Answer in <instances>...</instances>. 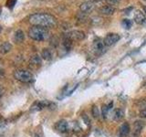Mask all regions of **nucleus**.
<instances>
[{
	"mask_svg": "<svg viewBox=\"0 0 146 137\" xmlns=\"http://www.w3.org/2000/svg\"><path fill=\"white\" fill-rule=\"evenodd\" d=\"M130 130H131L130 124L128 122H124L120 128L119 135H120V137H127L130 134Z\"/></svg>",
	"mask_w": 146,
	"mask_h": 137,
	"instance_id": "nucleus-11",
	"label": "nucleus"
},
{
	"mask_svg": "<svg viewBox=\"0 0 146 137\" xmlns=\"http://www.w3.org/2000/svg\"><path fill=\"white\" fill-rule=\"evenodd\" d=\"M29 36L36 41H43L49 37V32L46 27L34 26L29 30Z\"/></svg>",
	"mask_w": 146,
	"mask_h": 137,
	"instance_id": "nucleus-2",
	"label": "nucleus"
},
{
	"mask_svg": "<svg viewBox=\"0 0 146 137\" xmlns=\"http://www.w3.org/2000/svg\"><path fill=\"white\" fill-rule=\"evenodd\" d=\"M1 31H2V27L0 26V32H1Z\"/></svg>",
	"mask_w": 146,
	"mask_h": 137,
	"instance_id": "nucleus-29",
	"label": "nucleus"
},
{
	"mask_svg": "<svg viewBox=\"0 0 146 137\" xmlns=\"http://www.w3.org/2000/svg\"><path fill=\"white\" fill-rule=\"evenodd\" d=\"M30 62L33 64V65H39V64H41V58L38 55H34V56L31 57Z\"/></svg>",
	"mask_w": 146,
	"mask_h": 137,
	"instance_id": "nucleus-18",
	"label": "nucleus"
},
{
	"mask_svg": "<svg viewBox=\"0 0 146 137\" xmlns=\"http://www.w3.org/2000/svg\"><path fill=\"white\" fill-rule=\"evenodd\" d=\"M124 117V112L121 109H116L113 112V119L115 121H121Z\"/></svg>",
	"mask_w": 146,
	"mask_h": 137,
	"instance_id": "nucleus-16",
	"label": "nucleus"
},
{
	"mask_svg": "<svg viewBox=\"0 0 146 137\" xmlns=\"http://www.w3.org/2000/svg\"><path fill=\"white\" fill-rule=\"evenodd\" d=\"M121 37L119 34L116 33H109L106 35V37L104 38V43L107 47H111V46L116 44L119 40H120Z\"/></svg>",
	"mask_w": 146,
	"mask_h": 137,
	"instance_id": "nucleus-6",
	"label": "nucleus"
},
{
	"mask_svg": "<svg viewBox=\"0 0 146 137\" xmlns=\"http://www.w3.org/2000/svg\"><path fill=\"white\" fill-rule=\"evenodd\" d=\"M85 32L81 30H72L70 32H67L65 34V38L68 39L72 41H78V40H82L85 39Z\"/></svg>",
	"mask_w": 146,
	"mask_h": 137,
	"instance_id": "nucleus-5",
	"label": "nucleus"
},
{
	"mask_svg": "<svg viewBox=\"0 0 146 137\" xmlns=\"http://www.w3.org/2000/svg\"><path fill=\"white\" fill-rule=\"evenodd\" d=\"M2 92H3V88H2V86L0 85V94H2Z\"/></svg>",
	"mask_w": 146,
	"mask_h": 137,
	"instance_id": "nucleus-26",
	"label": "nucleus"
},
{
	"mask_svg": "<svg viewBox=\"0 0 146 137\" xmlns=\"http://www.w3.org/2000/svg\"><path fill=\"white\" fill-rule=\"evenodd\" d=\"M139 115L141 118H146V106L143 107V109H141V111L139 112Z\"/></svg>",
	"mask_w": 146,
	"mask_h": 137,
	"instance_id": "nucleus-22",
	"label": "nucleus"
},
{
	"mask_svg": "<svg viewBox=\"0 0 146 137\" xmlns=\"http://www.w3.org/2000/svg\"><path fill=\"white\" fill-rule=\"evenodd\" d=\"M109 5H111V6H114V5H117L119 2H120V0H107Z\"/></svg>",
	"mask_w": 146,
	"mask_h": 137,
	"instance_id": "nucleus-23",
	"label": "nucleus"
},
{
	"mask_svg": "<svg viewBox=\"0 0 146 137\" xmlns=\"http://www.w3.org/2000/svg\"><path fill=\"white\" fill-rule=\"evenodd\" d=\"M91 114L94 118H98L100 116V111L97 105H93L92 108H91Z\"/></svg>",
	"mask_w": 146,
	"mask_h": 137,
	"instance_id": "nucleus-21",
	"label": "nucleus"
},
{
	"mask_svg": "<svg viewBox=\"0 0 146 137\" xmlns=\"http://www.w3.org/2000/svg\"><path fill=\"white\" fill-rule=\"evenodd\" d=\"M14 77L15 79L20 82H24V83H29L33 80V75L29 70H17L14 72Z\"/></svg>",
	"mask_w": 146,
	"mask_h": 137,
	"instance_id": "nucleus-3",
	"label": "nucleus"
},
{
	"mask_svg": "<svg viewBox=\"0 0 146 137\" xmlns=\"http://www.w3.org/2000/svg\"><path fill=\"white\" fill-rule=\"evenodd\" d=\"M143 1H146V0H143Z\"/></svg>",
	"mask_w": 146,
	"mask_h": 137,
	"instance_id": "nucleus-31",
	"label": "nucleus"
},
{
	"mask_svg": "<svg viewBox=\"0 0 146 137\" xmlns=\"http://www.w3.org/2000/svg\"><path fill=\"white\" fill-rule=\"evenodd\" d=\"M16 1L17 0H10V1H8L7 3V6H8L9 7H12L13 6H15V4H16Z\"/></svg>",
	"mask_w": 146,
	"mask_h": 137,
	"instance_id": "nucleus-24",
	"label": "nucleus"
},
{
	"mask_svg": "<svg viewBox=\"0 0 146 137\" xmlns=\"http://www.w3.org/2000/svg\"><path fill=\"white\" fill-rule=\"evenodd\" d=\"M144 11H145V13H146V6L144 7Z\"/></svg>",
	"mask_w": 146,
	"mask_h": 137,
	"instance_id": "nucleus-30",
	"label": "nucleus"
},
{
	"mask_svg": "<svg viewBox=\"0 0 146 137\" xmlns=\"http://www.w3.org/2000/svg\"><path fill=\"white\" fill-rule=\"evenodd\" d=\"M25 39V34L21 29H18L15 32L14 34V40L16 41L17 43H21Z\"/></svg>",
	"mask_w": 146,
	"mask_h": 137,
	"instance_id": "nucleus-14",
	"label": "nucleus"
},
{
	"mask_svg": "<svg viewBox=\"0 0 146 137\" xmlns=\"http://www.w3.org/2000/svg\"><path fill=\"white\" fill-rule=\"evenodd\" d=\"M0 74H3V70H0Z\"/></svg>",
	"mask_w": 146,
	"mask_h": 137,
	"instance_id": "nucleus-28",
	"label": "nucleus"
},
{
	"mask_svg": "<svg viewBox=\"0 0 146 137\" xmlns=\"http://www.w3.org/2000/svg\"><path fill=\"white\" fill-rule=\"evenodd\" d=\"M143 126H144V122H143L136 121L134 122V131H133V135H132V137H139Z\"/></svg>",
	"mask_w": 146,
	"mask_h": 137,
	"instance_id": "nucleus-12",
	"label": "nucleus"
},
{
	"mask_svg": "<svg viewBox=\"0 0 146 137\" xmlns=\"http://www.w3.org/2000/svg\"><path fill=\"white\" fill-rule=\"evenodd\" d=\"M55 129L60 132H66L68 131V123L65 120H60L56 122V124H55Z\"/></svg>",
	"mask_w": 146,
	"mask_h": 137,
	"instance_id": "nucleus-9",
	"label": "nucleus"
},
{
	"mask_svg": "<svg viewBox=\"0 0 146 137\" xmlns=\"http://www.w3.org/2000/svg\"><path fill=\"white\" fill-rule=\"evenodd\" d=\"M83 118H84V120L86 121V123H87V124H89V120H88V118H87V116H86V114H84V115H83Z\"/></svg>",
	"mask_w": 146,
	"mask_h": 137,
	"instance_id": "nucleus-25",
	"label": "nucleus"
},
{
	"mask_svg": "<svg viewBox=\"0 0 146 137\" xmlns=\"http://www.w3.org/2000/svg\"><path fill=\"white\" fill-rule=\"evenodd\" d=\"M134 21L139 25H141V24H143V23H145L146 17L144 15V13L141 10H137L134 14Z\"/></svg>",
	"mask_w": 146,
	"mask_h": 137,
	"instance_id": "nucleus-10",
	"label": "nucleus"
},
{
	"mask_svg": "<svg viewBox=\"0 0 146 137\" xmlns=\"http://www.w3.org/2000/svg\"><path fill=\"white\" fill-rule=\"evenodd\" d=\"M93 7H94V4L92 2H90V1L85 2V3L80 5V11L82 13H85L86 14V13L90 12L93 9Z\"/></svg>",
	"mask_w": 146,
	"mask_h": 137,
	"instance_id": "nucleus-13",
	"label": "nucleus"
},
{
	"mask_svg": "<svg viewBox=\"0 0 146 137\" xmlns=\"http://www.w3.org/2000/svg\"><path fill=\"white\" fill-rule=\"evenodd\" d=\"M50 105V102H47V100H39V102H36L33 103V105L31 106V111L34 112V111H41L42 109L46 108V107H48Z\"/></svg>",
	"mask_w": 146,
	"mask_h": 137,
	"instance_id": "nucleus-8",
	"label": "nucleus"
},
{
	"mask_svg": "<svg viewBox=\"0 0 146 137\" xmlns=\"http://www.w3.org/2000/svg\"><path fill=\"white\" fill-rule=\"evenodd\" d=\"M112 104H113V103H112V102H110L108 105H103V106H102V115H103L104 118H106L108 112L110 111V109H111V107H112Z\"/></svg>",
	"mask_w": 146,
	"mask_h": 137,
	"instance_id": "nucleus-19",
	"label": "nucleus"
},
{
	"mask_svg": "<svg viewBox=\"0 0 146 137\" xmlns=\"http://www.w3.org/2000/svg\"><path fill=\"white\" fill-rule=\"evenodd\" d=\"M121 25L122 27H124L126 29H130L131 26H132V21L130 20V19H123L122 22H121Z\"/></svg>",
	"mask_w": 146,
	"mask_h": 137,
	"instance_id": "nucleus-20",
	"label": "nucleus"
},
{
	"mask_svg": "<svg viewBox=\"0 0 146 137\" xmlns=\"http://www.w3.org/2000/svg\"><path fill=\"white\" fill-rule=\"evenodd\" d=\"M52 51L49 49H44L42 51V58L46 61H50L52 59Z\"/></svg>",
	"mask_w": 146,
	"mask_h": 137,
	"instance_id": "nucleus-17",
	"label": "nucleus"
},
{
	"mask_svg": "<svg viewBox=\"0 0 146 137\" xmlns=\"http://www.w3.org/2000/svg\"><path fill=\"white\" fill-rule=\"evenodd\" d=\"M106 48L107 46L105 45L104 40L100 39H96L93 41L92 44V50L95 55L100 56V55H102L105 51H106Z\"/></svg>",
	"mask_w": 146,
	"mask_h": 137,
	"instance_id": "nucleus-4",
	"label": "nucleus"
},
{
	"mask_svg": "<svg viewBox=\"0 0 146 137\" xmlns=\"http://www.w3.org/2000/svg\"><path fill=\"white\" fill-rule=\"evenodd\" d=\"M115 10L116 9L113 6H111V5H105V6H102V7H100L99 12L104 16H111V15H113Z\"/></svg>",
	"mask_w": 146,
	"mask_h": 137,
	"instance_id": "nucleus-7",
	"label": "nucleus"
},
{
	"mask_svg": "<svg viewBox=\"0 0 146 137\" xmlns=\"http://www.w3.org/2000/svg\"><path fill=\"white\" fill-rule=\"evenodd\" d=\"M29 22L34 26L52 27L57 24V19L53 16L46 13H36L29 17Z\"/></svg>",
	"mask_w": 146,
	"mask_h": 137,
	"instance_id": "nucleus-1",
	"label": "nucleus"
},
{
	"mask_svg": "<svg viewBox=\"0 0 146 137\" xmlns=\"http://www.w3.org/2000/svg\"><path fill=\"white\" fill-rule=\"evenodd\" d=\"M34 137H40V136H39L38 134H35V135H34Z\"/></svg>",
	"mask_w": 146,
	"mask_h": 137,
	"instance_id": "nucleus-27",
	"label": "nucleus"
},
{
	"mask_svg": "<svg viewBox=\"0 0 146 137\" xmlns=\"http://www.w3.org/2000/svg\"><path fill=\"white\" fill-rule=\"evenodd\" d=\"M12 49V45L9 42H4L0 46V53L1 54H7Z\"/></svg>",
	"mask_w": 146,
	"mask_h": 137,
	"instance_id": "nucleus-15",
	"label": "nucleus"
}]
</instances>
